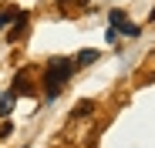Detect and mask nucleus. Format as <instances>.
<instances>
[{
    "instance_id": "f257e3e1",
    "label": "nucleus",
    "mask_w": 155,
    "mask_h": 148,
    "mask_svg": "<svg viewBox=\"0 0 155 148\" xmlns=\"http://www.w3.org/2000/svg\"><path fill=\"white\" fill-rule=\"evenodd\" d=\"M71 61L68 57H51L47 61V67H44V94L47 98H58L61 94V88L68 84V74H71Z\"/></svg>"
},
{
    "instance_id": "f03ea898",
    "label": "nucleus",
    "mask_w": 155,
    "mask_h": 148,
    "mask_svg": "<svg viewBox=\"0 0 155 148\" xmlns=\"http://www.w3.org/2000/svg\"><path fill=\"white\" fill-rule=\"evenodd\" d=\"M88 114H94V101H78V105H74V111H71V121L88 118Z\"/></svg>"
},
{
    "instance_id": "7ed1b4c3",
    "label": "nucleus",
    "mask_w": 155,
    "mask_h": 148,
    "mask_svg": "<svg viewBox=\"0 0 155 148\" xmlns=\"http://www.w3.org/2000/svg\"><path fill=\"white\" fill-rule=\"evenodd\" d=\"M14 101H17V94H14V91H10V94H0V118H7V114H10Z\"/></svg>"
},
{
    "instance_id": "20e7f679",
    "label": "nucleus",
    "mask_w": 155,
    "mask_h": 148,
    "mask_svg": "<svg viewBox=\"0 0 155 148\" xmlns=\"http://www.w3.org/2000/svg\"><path fill=\"white\" fill-rule=\"evenodd\" d=\"M24 27H27V14H17V27L10 31V37H20V34H24Z\"/></svg>"
},
{
    "instance_id": "39448f33",
    "label": "nucleus",
    "mask_w": 155,
    "mask_h": 148,
    "mask_svg": "<svg viewBox=\"0 0 155 148\" xmlns=\"http://www.w3.org/2000/svg\"><path fill=\"white\" fill-rule=\"evenodd\" d=\"M94 57H98V51H81V54H78V61H74V64L81 67V64H91Z\"/></svg>"
},
{
    "instance_id": "423d86ee",
    "label": "nucleus",
    "mask_w": 155,
    "mask_h": 148,
    "mask_svg": "<svg viewBox=\"0 0 155 148\" xmlns=\"http://www.w3.org/2000/svg\"><path fill=\"white\" fill-rule=\"evenodd\" d=\"M111 24H115V27H125L128 20H125V14H121V10H111Z\"/></svg>"
},
{
    "instance_id": "0eeeda50",
    "label": "nucleus",
    "mask_w": 155,
    "mask_h": 148,
    "mask_svg": "<svg viewBox=\"0 0 155 148\" xmlns=\"http://www.w3.org/2000/svg\"><path fill=\"white\" fill-rule=\"evenodd\" d=\"M152 20H155V10H152Z\"/></svg>"
}]
</instances>
